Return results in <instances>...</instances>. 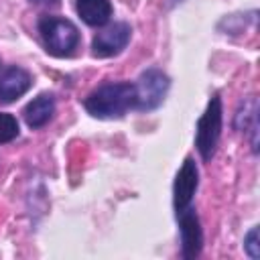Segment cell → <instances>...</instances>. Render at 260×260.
Returning a JSON list of instances; mask_svg holds the SVG:
<instances>
[{
	"instance_id": "1",
	"label": "cell",
	"mask_w": 260,
	"mask_h": 260,
	"mask_svg": "<svg viewBox=\"0 0 260 260\" xmlns=\"http://www.w3.org/2000/svg\"><path fill=\"white\" fill-rule=\"evenodd\" d=\"M136 106L132 83H106L85 98V110L95 118H118Z\"/></svg>"
},
{
	"instance_id": "2",
	"label": "cell",
	"mask_w": 260,
	"mask_h": 260,
	"mask_svg": "<svg viewBox=\"0 0 260 260\" xmlns=\"http://www.w3.org/2000/svg\"><path fill=\"white\" fill-rule=\"evenodd\" d=\"M39 32L47 45V49L53 55H71L73 49L79 43V30L77 26L67 20V18H59V16H43L39 20Z\"/></svg>"
},
{
	"instance_id": "3",
	"label": "cell",
	"mask_w": 260,
	"mask_h": 260,
	"mask_svg": "<svg viewBox=\"0 0 260 260\" xmlns=\"http://www.w3.org/2000/svg\"><path fill=\"white\" fill-rule=\"evenodd\" d=\"M221 134V100L217 95H213L203 112V116L197 122V150L201 154L203 160H209L215 152L217 140Z\"/></svg>"
},
{
	"instance_id": "4",
	"label": "cell",
	"mask_w": 260,
	"mask_h": 260,
	"mask_svg": "<svg viewBox=\"0 0 260 260\" xmlns=\"http://www.w3.org/2000/svg\"><path fill=\"white\" fill-rule=\"evenodd\" d=\"M134 89H136V108L152 110L165 100V93L169 89V77L156 67L146 69L144 73H140L138 81L134 83Z\"/></svg>"
},
{
	"instance_id": "5",
	"label": "cell",
	"mask_w": 260,
	"mask_h": 260,
	"mask_svg": "<svg viewBox=\"0 0 260 260\" xmlns=\"http://www.w3.org/2000/svg\"><path fill=\"white\" fill-rule=\"evenodd\" d=\"M130 24L128 22H114L108 28L100 30L93 37L91 51L95 57H112L118 55L130 41Z\"/></svg>"
},
{
	"instance_id": "6",
	"label": "cell",
	"mask_w": 260,
	"mask_h": 260,
	"mask_svg": "<svg viewBox=\"0 0 260 260\" xmlns=\"http://www.w3.org/2000/svg\"><path fill=\"white\" fill-rule=\"evenodd\" d=\"M197 183H199L197 165H195L193 158H185L181 171L177 173L175 189H173V195H175V209H177V211L189 207V203H191V199H193V193H195V189H197Z\"/></svg>"
},
{
	"instance_id": "7",
	"label": "cell",
	"mask_w": 260,
	"mask_h": 260,
	"mask_svg": "<svg viewBox=\"0 0 260 260\" xmlns=\"http://www.w3.org/2000/svg\"><path fill=\"white\" fill-rule=\"evenodd\" d=\"M179 215V225H181V244H183V256L185 258H195L201 252L203 236L199 228V219L193 209L185 207L177 211Z\"/></svg>"
},
{
	"instance_id": "8",
	"label": "cell",
	"mask_w": 260,
	"mask_h": 260,
	"mask_svg": "<svg viewBox=\"0 0 260 260\" xmlns=\"http://www.w3.org/2000/svg\"><path fill=\"white\" fill-rule=\"evenodd\" d=\"M32 85V77L22 67H8L0 75V102H14L22 93H26Z\"/></svg>"
},
{
	"instance_id": "9",
	"label": "cell",
	"mask_w": 260,
	"mask_h": 260,
	"mask_svg": "<svg viewBox=\"0 0 260 260\" xmlns=\"http://www.w3.org/2000/svg\"><path fill=\"white\" fill-rule=\"evenodd\" d=\"M55 112V100L51 93H41L37 95L32 102L26 104L24 108V120L30 128H41L45 126Z\"/></svg>"
},
{
	"instance_id": "10",
	"label": "cell",
	"mask_w": 260,
	"mask_h": 260,
	"mask_svg": "<svg viewBox=\"0 0 260 260\" xmlns=\"http://www.w3.org/2000/svg\"><path fill=\"white\" fill-rule=\"evenodd\" d=\"M77 12L89 26H102L112 16L110 0H77Z\"/></svg>"
},
{
	"instance_id": "11",
	"label": "cell",
	"mask_w": 260,
	"mask_h": 260,
	"mask_svg": "<svg viewBox=\"0 0 260 260\" xmlns=\"http://www.w3.org/2000/svg\"><path fill=\"white\" fill-rule=\"evenodd\" d=\"M256 112H258V108H256V100H254V98L246 100V102H244V110H240L238 116H236V128H240V130H248V126L256 122Z\"/></svg>"
},
{
	"instance_id": "12",
	"label": "cell",
	"mask_w": 260,
	"mask_h": 260,
	"mask_svg": "<svg viewBox=\"0 0 260 260\" xmlns=\"http://www.w3.org/2000/svg\"><path fill=\"white\" fill-rule=\"evenodd\" d=\"M18 136V122L12 114H4L0 112V144L2 142H10Z\"/></svg>"
},
{
	"instance_id": "13",
	"label": "cell",
	"mask_w": 260,
	"mask_h": 260,
	"mask_svg": "<svg viewBox=\"0 0 260 260\" xmlns=\"http://www.w3.org/2000/svg\"><path fill=\"white\" fill-rule=\"evenodd\" d=\"M244 248H246V252L250 254V258H258L260 256V248H258V228H252L250 232H248V236H246V240H244Z\"/></svg>"
},
{
	"instance_id": "14",
	"label": "cell",
	"mask_w": 260,
	"mask_h": 260,
	"mask_svg": "<svg viewBox=\"0 0 260 260\" xmlns=\"http://www.w3.org/2000/svg\"><path fill=\"white\" fill-rule=\"evenodd\" d=\"M37 2H53V0H37Z\"/></svg>"
},
{
	"instance_id": "15",
	"label": "cell",
	"mask_w": 260,
	"mask_h": 260,
	"mask_svg": "<svg viewBox=\"0 0 260 260\" xmlns=\"http://www.w3.org/2000/svg\"><path fill=\"white\" fill-rule=\"evenodd\" d=\"M173 2H181V0H173Z\"/></svg>"
}]
</instances>
